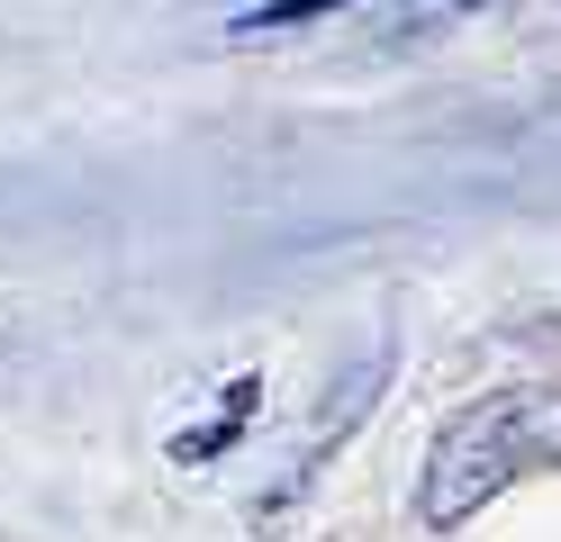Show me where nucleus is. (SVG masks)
<instances>
[{"label":"nucleus","instance_id":"1","mask_svg":"<svg viewBox=\"0 0 561 542\" xmlns=\"http://www.w3.org/2000/svg\"><path fill=\"white\" fill-rule=\"evenodd\" d=\"M552 443L543 434V397H480V407L462 416V425H444L435 434V452H426V480H416V516H426L435 533H453V524H471L489 497H499L525 461H535Z\"/></svg>","mask_w":561,"mask_h":542},{"label":"nucleus","instance_id":"5","mask_svg":"<svg viewBox=\"0 0 561 542\" xmlns=\"http://www.w3.org/2000/svg\"><path fill=\"white\" fill-rule=\"evenodd\" d=\"M471 10H489V0H399V27H453Z\"/></svg>","mask_w":561,"mask_h":542},{"label":"nucleus","instance_id":"2","mask_svg":"<svg viewBox=\"0 0 561 542\" xmlns=\"http://www.w3.org/2000/svg\"><path fill=\"white\" fill-rule=\"evenodd\" d=\"M254 407H263V380H254V371H236L218 407H208L199 425L172 434V461H182V470H208L218 452H236V443H244V425H254Z\"/></svg>","mask_w":561,"mask_h":542},{"label":"nucleus","instance_id":"3","mask_svg":"<svg viewBox=\"0 0 561 542\" xmlns=\"http://www.w3.org/2000/svg\"><path fill=\"white\" fill-rule=\"evenodd\" d=\"M380 389V353L371 361H354V371H344L335 389H327V416H318V434H308V443L290 452V480H280V497H290V488H308V480H318V461L344 443V425H354V407H363V397Z\"/></svg>","mask_w":561,"mask_h":542},{"label":"nucleus","instance_id":"6","mask_svg":"<svg viewBox=\"0 0 561 542\" xmlns=\"http://www.w3.org/2000/svg\"><path fill=\"white\" fill-rule=\"evenodd\" d=\"M525 10H535V19H543V27H561V0H525Z\"/></svg>","mask_w":561,"mask_h":542},{"label":"nucleus","instance_id":"4","mask_svg":"<svg viewBox=\"0 0 561 542\" xmlns=\"http://www.w3.org/2000/svg\"><path fill=\"white\" fill-rule=\"evenodd\" d=\"M335 10H354V0H263V10L227 19V36H244V46H263V36H290V27H318Z\"/></svg>","mask_w":561,"mask_h":542}]
</instances>
